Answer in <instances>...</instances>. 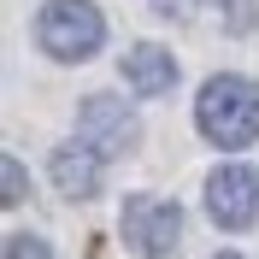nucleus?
I'll list each match as a JSON object with an SVG mask.
<instances>
[{
    "mask_svg": "<svg viewBox=\"0 0 259 259\" xmlns=\"http://www.w3.org/2000/svg\"><path fill=\"white\" fill-rule=\"evenodd\" d=\"M118 236L142 259H171L183 247V206L159 200V194H130L124 212H118Z\"/></svg>",
    "mask_w": 259,
    "mask_h": 259,
    "instance_id": "nucleus-3",
    "label": "nucleus"
},
{
    "mask_svg": "<svg viewBox=\"0 0 259 259\" xmlns=\"http://www.w3.org/2000/svg\"><path fill=\"white\" fill-rule=\"evenodd\" d=\"M194 124L212 147L224 153H242V147L259 142V82L247 77H212L200 82L194 95Z\"/></svg>",
    "mask_w": 259,
    "mask_h": 259,
    "instance_id": "nucleus-1",
    "label": "nucleus"
},
{
    "mask_svg": "<svg viewBox=\"0 0 259 259\" xmlns=\"http://www.w3.org/2000/svg\"><path fill=\"white\" fill-rule=\"evenodd\" d=\"M6 259H53V247L41 236H6Z\"/></svg>",
    "mask_w": 259,
    "mask_h": 259,
    "instance_id": "nucleus-10",
    "label": "nucleus"
},
{
    "mask_svg": "<svg viewBox=\"0 0 259 259\" xmlns=\"http://www.w3.org/2000/svg\"><path fill=\"white\" fill-rule=\"evenodd\" d=\"M18 200H24V159L6 153L0 159V206H18Z\"/></svg>",
    "mask_w": 259,
    "mask_h": 259,
    "instance_id": "nucleus-8",
    "label": "nucleus"
},
{
    "mask_svg": "<svg viewBox=\"0 0 259 259\" xmlns=\"http://www.w3.org/2000/svg\"><path fill=\"white\" fill-rule=\"evenodd\" d=\"M77 142H89L100 159H118L136 147V112L118 95H89L77 106Z\"/></svg>",
    "mask_w": 259,
    "mask_h": 259,
    "instance_id": "nucleus-5",
    "label": "nucleus"
},
{
    "mask_svg": "<svg viewBox=\"0 0 259 259\" xmlns=\"http://www.w3.org/2000/svg\"><path fill=\"white\" fill-rule=\"evenodd\" d=\"M35 48L59 65H82L106 48V12L95 0H48L35 12Z\"/></svg>",
    "mask_w": 259,
    "mask_h": 259,
    "instance_id": "nucleus-2",
    "label": "nucleus"
},
{
    "mask_svg": "<svg viewBox=\"0 0 259 259\" xmlns=\"http://www.w3.org/2000/svg\"><path fill=\"white\" fill-rule=\"evenodd\" d=\"M206 6H218V12H224V30H236V35H247L253 30V0H206Z\"/></svg>",
    "mask_w": 259,
    "mask_h": 259,
    "instance_id": "nucleus-9",
    "label": "nucleus"
},
{
    "mask_svg": "<svg viewBox=\"0 0 259 259\" xmlns=\"http://www.w3.org/2000/svg\"><path fill=\"white\" fill-rule=\"evenodd\" d=\"M48 177L65 200H95L100 194V153L89 142H59L48 159Z\"/></svg>",
    "mask_w": 259,
    "mask_h": 259,
    "instance_id": "nucleus-6",
    "label": "nucleus"
},
{
    "mask_svg": "<svg viewBox=\"0 0 259 259\" xmlns=\"http://www.w3.org/2000/svg\"><path fill=\"white\" fill-rule=\"evenodd\" d=\"M124 82L136 95H171V89H177V59H171V48L136 41V48L124 53Z\"/></svg>",
    "mask_w": 259,
    "mask_h": 259,
    "instance_id": "nucleus-7",
    "label": "nucleus"
},
{
    "mask_svg": "<svg viewBox=\"0 0 259 259\" xmlns=\"http://www.w3.org/2000/svg\"><path fill=\"white\" fill-rule=\"evenodd\" d=\"M212 259H247V253H236V247H224V253H212Z\"/></svg>",
    "mask_w": 259,
    "mask_h": 259,
    "instance_id": "nucleus-11",
    "label": "nucleus"
},
{
    "mask_svg": "<svg viewBox=\"0 0 259 259\" xmlns=\"http://www.w3.org/2000/svg\"><path fill=\"white\" fill-rule=\"evenodd\" d=\"M206 218L218 230H253L259 224V171L253 165H218L206 177Z\"/></svg>",
    "mask_w": 259,
    "mask_h": 259,
    "instance_id": "nucleus-4",
    "label": "nucleus"
}]
</instances>
